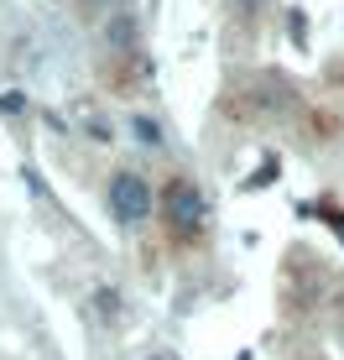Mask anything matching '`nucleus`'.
Segmentation results:
<instances>
[{"mask_svg": "<svg viewBox=\"0 0 344 360\" xmlns=\"http://www.w3.org/2000/svg\"><path fill=\"white\" fill-rule=\"evenodd\" d=\"M162 219L172 230V240H199L204 235V193L193 188V178H167L162 188Z\"/></svg>", "mask_w": 344, "mask_h": 360, "instance_id": "nucleus-1", "label": "nucleus"}, {"mask_svg": "<svg viewBox=\"0 0 344 360\" xmlns=\"http://www.w3.org/2000/svg\"><path fill=\"white\" fill-rule=\"evenodd\" d=\"M105 198H110V214H115L120 225H141V219L152 214V183H146L141 172H131V167L110 178Z\"/></svg>", "mask_w": 344, "mask_h": 360, "instance_id": "nucleus-2", "label": "nucleus"}, {"mask_svg": "<svg viewBox=\"0 0 344 360\" xmlns=\"http://www.w3.org/2000/svg\"><path fill=\"white\" fill-rule=\"evenodd\" d=\"M105 47L110 53H131V47H136V16H131V11L105 16Z\"/></svg>", "mask_w": 344, "mask_h": 360, "instance_id": "nucleus-3", "label": "nucleus"}, {"mask_svg": "<svg viewBox=\"0 0 344 360\" xmlns=\"http://www.w3.org/2000/svg\"><path fill=\"white\" fill-rule=\"evenodd\" d=\"M131 126H136V141H141V146H162V126H157L152 115H136Z\"/></svg>", "mask_w": 344, "mask_h": 360, "instance_id": "nucleus-4", "label": "nucleus"}, {"mask_svg": "<svg viewBox=\"0 0 344 360\" xmlns=\"http://www.w3.org/2000/svg\"><path fill=\"white\" fill-rule=\"evenodd\" d=\"M79 11H84V16H115V11H126V0H79Z\"/></svg>", "mask_w": 344, "mask_h": 360, "instance_id": "nucleus-5", "label": "nucleus"}, {"mask_svg": "<svg viewBox=\"0 0 344 360\" xmlns=\"http://www.w3.org/2000/svg\"><path fill=\"white\" fill-rule=\"evenodd\" d=\"M230 6H235V16H240V21H256V16L266 11V0H230Z\"/></svg>", "mask_w": 344, "mask_h": 360, "instance_id": "nucleus-6", "label": "nucleus"}, {"mask_svg": "<svg viewBox=\"0 0 344 360\" xmlns=\"http://www.w3.org/2000/svg\"><path fill=\"white\" fill-rule=\"evenodd\" d=\"M152 360H162V355H152Z\"/></svg>", "mask_w": 344, "mask_h": 360, "instance_id": "nucleus-7", "label": "nucleus"}]
</instances>
